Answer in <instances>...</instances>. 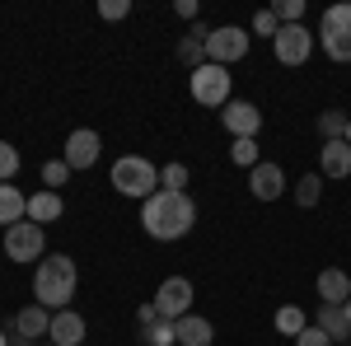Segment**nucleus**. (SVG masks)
<instances>
[{
  "instance_id": "obj_1",
  "label": "nucleus",
  "mask_w": 351,
  "mask_h": 346,
  "mask_svg": "<svg viewBox=\"0 0 351 346\" xmlns=\"http://www.w3.org/2000/svg\"><path fill=\"white\" fill-rule=\"evenodd\" d=\"M141 225H145V234L150 239H183L192 225H197V206H192L188 192H169V187H160L155 197H145L141 201Z\"/></svg>"
},
{
  "instance_id": "obj_2",
  "label": "nucleus",
  "mask_w": 351,
  "mask_h": 346,
  "mask_svg": "<svg viewBox=\"0 0 351 346\" xmlns=\"http://www.w3.org/2000/svg\"><path fill=\"white\" fill-rule=\"evenodd\" d=\"M71 295H75V262H71L66 253L43 258L38 271H33V299L52 314V309H66V304H71Z\"/></svg>"
},
{
  "instance_id": "obj_3",
  "label": "nucleus",
  "mask_w": 351,
  "mask_h": 346,
  "mask_svg": "<svg viewBox=\"0 0 351 346\" xmlns=\"http://www.w3.org/2000/svg\"><path fill=\"white\" fill-rule=\"evenodd\" d=\"M155 183H160V173H155V164H150V160L122 155V160L112 164V187H117L122 197L145 201V197H155Z\"/></svg>"
},
{
  "instance_id": "obj_4",
  "label": "nucleus",
  "mask_w": 351,
  "mask_h": 346,
  "mask_svg": "<svg viewBox=\"0 0 351 346\" xmlns=\"http://www.w3.org/2000/svg\"><path fill=\"white\" fill-rule=\"evenodd\" d=\"M319 38L332 61H351V5H328L319 19Z\"/></svg>"
},
{
  "instance_id": "obj_5",
  "label": "nucleus",
  "mask_w": 351,
  "mask_h": 346,
  "mask_svg": "<svg viewBox=\"0 0 351 346\" xmlns=\"http://www.w3.org/2000/svg\"><path fill=\"white\" fill-rule=\"evenodd\" d=\"M192 99L202 108H225L230 103V71L216 66V61H202L192 71Z\"/></svg>"
},
{
  "instance_id": "obj_6",
  "label": "nucleus",
  "mask_w": 351,
  "mask_h": 346,
  "mask_svg": "<svg viewBox=\"0 0 351 346\" xmlns=\"http://www.w3.org/2000/svg\"><path fill=\"white\" fill-rule=\"evenodd\" d=\"M309 47H314V33L304 24H281L276 38H271V52H276L281 66H304L309 61Z\"/></svg>"
},
{
  "instance_id": "obj_7",
  "label": "nucleus",
  "mask_w": 351,
  "mask_h": 346,
  "mask_svg": "<svg viewBox=\"0 0 351 346\" xmlns=\"http://www.w3.org/2000/svg\"><path fill=\"white\" fill-rule=\"evenodd\" d=\"M43 225H33V220H19V225H10L5 230V258H14V262H38L43 258Z\"/></svg>"
},
{
  "instance_id": "obj_8",
  "label": "nucleus",
  "mask_w": 351,
  "mask_h": 346,
  "mask_svg": "<svg viewBox=\"0 0 351 346\" xmlns=\"http://www.w3.org/2000/svg\"><path fill=\"white\" fill-rule=\"evenodd\" d=\"M150 304L160 309V319L178 323L192 309V281H188V276H169L160 291H155V299H150Z\"/></svg>"
},
{
  "instance_id": "obj_9",
  "label": "nucleus",
  "mask_w": 351,
  "mask_h": 346,
  "mask_svg": "<svg viewBox=\"0 0 351 346\" xmlns=\"http://www.w3.org/2000/svg\"><path fill=\"white\" fill-rule=\"evenodd\" d=\"M243 56H248V33H243V28H211V38H206V61L230 66V61H243Z\"/></svg>"
},
{
  "instance_id": "obj_10",
  "label": "nucleus",
  "mask_w": 351,
  "mask_h": 346,
  "mask_svg": "<svg viewBox=\"0 0 351 346\" xmlns=\"http://www.w3.org/2000/svg\"><path fill=\"white\" fill-rule=\"evenodd\" d=\"M220 122H225V132L234 136V140H243V136H258L263 112L248 103V99H230V103H225V112H220Z\"/></svg>"
},
{
  "instance_id": "obj_11",
  "label": "nucleus",
  "mask_w": 351,
  "mask_h": 346,
  "mask_svg": "<svg viewBox=\"0 0 351 346\" xmlns=\"http://www.w3.org/2000/svg\"><path fill=\"white\" fill-rule=\"evenodd\" d=\"M248 187H253V197L258 201H276L281 192H286V173H281V164H258V169H248Z\"/></svg>"
},
{
  "instance_id": "obj_12",
  "label": "nucleus",
  "mask_w": 351,
  "mask_h": 346,
  "mask_svg": "<svg viewBox=\"0 0 351 346\" xmlns=\"http://www.w3.org/2000/svg\"><path fill=\"white\" fill-rule=\"evenodd\" d=\"M99 150H104L99 132H71L66 136V155H61V160L71 164V169H89V164L99 160Z\"/></svg>"
},
{
  "instance_id": "obj_13",
  "label": "nucleus",
  "mask_w": 351,
  "mask_h": 346,
  "mask_svg": "<svg viewBox=\"0 0 351 346\" xmlns=\"http://www.w3.org/2000/svg\"><path fill=\"white\" fill-rule=\"evenodd\" d=\"M52 346H84V319L75 314V309H61V314H52Z\"/></svg>"
},
{
  "instance_id": "obj_14",
  "label": "nucleus",
  "mask_w": 351,
  "mask_h": 346,
  "mask_svg": "<svg viewBox=\"0 0 351 346\" xmlns=\"http://www.w3.org/2000/svg\"><path fill=\"white\" fill-rule=\"evenodd\" d=\"M314 328H324L332 346H347V342H351V323H347V314H342V304H319Z\"/></svg>"
},
{
  "instance_id": "obj_15",
  "label": "nucleus",
  "mask_w": 351,
  "mask_h": 346,
  "mask_svg": "<svg viewBox=\"0 0 351 346\" xmlns=\"http://www.w3.org/2000/svg\"><path fill=\"white\" fill-rule=\"evenodd\" d=\"M319 164H324V178H347L351 173V145L347 140H324Z\"/></svg>"
},
{
  "instance_id": "obj_16",
  "label": "nucleus",
  "mask_w": 351,
  "mask_h": 346,
  "mask_svg": "<svg viewBox=\"0 0 351 346\" xmlns=\"http://www.w3.org/2000/svg\"><path fill=\"white\" fill-rule=\"evenodd\" d=\"M14 332L28 337V342H33V337H47V332H52V314H47L43 304H28V309L14 314Z\"/></svg>"
},
{
  "instance_id": "obj_17",
  "label": "nucleus",
  "mask_w": 351,
  "mask_h": 346,
  "mask_svg": "<svg viewBox=\"0 0 351 346\" xmlns=\"http://www.w3.org/2000/svg\"><path fill=\"white\" fill-rule=\"evenodd\" d=\"M173 332H178V346H211V337H216V328L197 314H183L173 323Z\"/></svg>"
},
{
  "instance_id": "obj_18",
  "label": "nucleus",
  "mask_w": 351,
  "mask_h": 346,
  "mask_svg": "<svg viewBox=\"0 0 351 346\" xmlns=\"http://www.w3.org/2000/svg\"><path fill=\"white\" fill-rule=\"evenodd\" d=\"M61 211H66V201H61L56 192H47V187L28 197V220H33V225H52V220H61Z\"/></svg>"
},
{
  "instance_id": "obj_19",
  "label": "nucleus",
  "mask_w": 351,
  "mask_h": 346,
  "mask_svg": "<svg viewBox=\"0 0 351 346\" xmlns=\"http://www.w3.org/2000/svg\"><path fill=\"white\" fill-rule=\"evenodd\" d=\"M319 299H324V304H347L351 299V276L337 271V267H328L324 276H319Z\"/></svg>"
},
{
  "instance_id": "obj_20",
  "label": "nucleus",
  "mask_w": 351,
  "mask_h": 346,
  "mask_svg": "<svg viewBox=\"0 0 351 346\" xmlns=\"http://www.w3.org/2000/svg\"><path fill=\"white\" fill-rule=\"evenodd\" d=\"M24 215H28V197L14 183H0V225L10 230V225H19Z\"/></svg>"
},
{
  "instance_id": "obj_21",
  "label": "nucleus",
  "mask_w": 351,
  "mask_h": 346,
  "mask_svg": "<svg viewBox=\"0 0 351 346\" xmlns=\"http://www.w3.org/2000/svg\"><path fill=\"white\" fill-rule=\"evenodd\" d=\"M206 38H211V28H202V24H197V28L188 33V38L178 42V61L197 71V66H202V56H206Z\"/></svg>"
},
{
  "instance_id": "obj_22",
  "label": "nucleus",
  "mask_w": 351,
  "mask_h": 346,
  "mask_svg": "<svg viewBox=\"0 0 351 346\" xmlns=\"http://www.w3.org/2000/svg\"><path fill=\"white\" fill-rule=\"evenodd\" d=\"M309 328V319H304V309L300 304H286V309H276V332H286V337H300Z\"/></svg>"
},
{
  "instance_id": "obj_23",
  "label": "nucleus",
  "mask_w": 351,
  "mask_h": 346,
  "mask_svg": "<svg viewBox=\"0 0 351 346\" xmlns=\"http://www.w3.org/2000/svg\"><path fill=\"white\" fill-rule=\"evenodd\" d=\"M347 112H337V108H328L324 117H319V136H324V140H342V136H347Z\"/></svg>"
},
{
  "instance_id": "obj_24",
  "label": "nucleus",
  "mask_w": 351,
  "mask_h": 346,
  "mask_svg": "<svg viewBox=\"0 0 351 346\" xmlns=\"http://www.w3.org/2000/svg\"><path fill=\"white\" fill-rule=\"evenodd\" d=\"M230 160L239 164V169H258V140H253V136H243V140H234V145H230Z\"/></svg>"
},
{
  "instance_id": "obj_25",
  "label": "nucleus",
  "mask_w": 351,
  "mask_h": 346,
  "mask_svg": "<svg viewBox=\"0 0 351 346\" xmlns=\"http://www.w3.org/2000/svg\"><path fill=\"white\" fill-rule=\"evenodd\" d=\"M141 337H145V346H173V342H178V332H173V323H169V319L141 328Z\"/></svg>"
},
{
  "instance_id": "obj_26",
  "label": "nucleus",
  "mask_w": 351,
  "mask_h": 346,
  "mask_svg": "<svg viewBox=\"0 0 351 346\" xmlns=\"http://www.w3.org/2000/svg\"><path fill=\"white\" fill-rule=\"evenodd\" d=\"M319 197H324V178L304 173V178L295 183V201H300V206H319Z\"/></svg>"
},
{
  "instance_id": "obj_27",
  "label": "nucleus",
  "mask_w": 351,
  "mask_h": 346,
  "mask_svg": "<svg viewBox=\"0 0 351 346\" xmlns=\"http://www.w3.org/2000/svg\"><path fill=\"white\" fill-rule=\"evenodd\" d=\"M71 173H75V169H71L66 160H47V164H43V183H47V192H56Z\"/></svg>"
},
{
  "instance_id": "obj_28",
  "label": "nucleus",
  "mask_w": 351,
  "mask_h": 346,
  "mask_svg": "<svg viewBox=\"0 0 351 346\" xmlns=\"http://www.w3.org/2000/svg\"><path fill=\"white\" fill-rule=\"evenodd\" d=\"M14 173H19V150L10 140H0V183H10Z\"/></svg>"
},
{
  "instance_id": "obj_29",
  "label": "nucleus",
  "mask_w": 351,
  "mask_h": 346,
  "mask_svg": "<svg viewBox=\"0 0 351 346\" xmlns=\"http://www.w3.org/2000/svg\"><path fill=\"white\" fill-rule=\"evenodd\" d=\"M276 28H281L276 10H258V14H253V33H263V38H276Z\"/></svg>"
},
{
  "instance_id": "obj_30",
  "label": "nucleus",
  "mask_w": 351,
  "mask_h": 346,
  "mask_svg": "<svg viewBox=\"0 0 351 346\" xmlns=\"http://www.w3.org/2000/svg\"><path fill=\"white\" fill-rule=\"evenodd\" d=\"M183 183H188V164H164V187L183 192Z\"/></svg>"
},
{
  "instance_id": "obj_31",
  "label": "nucleus",
  "mask_w": 351,
  "mask_h": 346,
  "mask_svg": "<svg viewBox=\"0 0 351 346\" xmlns=\"http://www.w3.org/2000/svg\"><path fill=\"white\" fill-rule=\"evenodd\" d=\"M300 14H304V0H276V19L281 24H300Z\"/></svg>"
},
{
  "instance_id": "obj_32",
  "label": "nucleus",
  "mask_w": 351,
  "mask_h": 346,
  "mask_svg": "<svg viewBox=\"0 0 351 346\" xmlns=\"http://www.w3.org/2000/svg\"><path fill=\"white\" fill-rule=\"evenodd\" d=\"M99 14H104V19H127V14H132V0H104Z\"/></svg>"
},
{
  "instance_id": "obj_33",
  "label": "nucleus",
  "mask_w": 351,
  "mask_h": 346,
  "mask_svg": "<svg viewBox=\"0 0 351 346\" xmlns=\"http://www.w3.org/2000/svg\"><path fill=\"white\" fill-rule=\"evenodd\" d=\"M295 346H332V342H328L324 328H314V323H309V328H304V332L295 337Z\"/></svg>"
},
{
  "instance_id": "obj_34",
  "label": "nucleus",
  "mask_w": 351,
  "mask_h": 346,
  "mask_svg": "<svg viewBox=\"0 0 351 346\" xmlns=\"http://www.w3.org/2000/svg\"><path fill=\"white\" fill-rule=\"evenodd\" d=\"M136 323H141V328L160 323V309H155V304H141V309H136Z\"/></svg>"
},
{
  "instance_id": "obj_35",
  "label": "nucleus",
  "mask_w": 351,
  "mask_h": 346,
  "mask_svg": "<svg viewBox=\"0 0 351 346\" xmlns=\"http://www.w3.org/2000/svg\"><path fill=\"white\" fill-rule=\"evenodd\" d=\"M173 10H178V14H183V19H192V14H197V0H178V5H173Z\"/></svg>"
},
{
  "instance_id": "obj_36",
  "label": "nucleus",
  "mask_w": 351,
  "mask_h": 346,
  "mask_svg": "<svg viewBox=\"0 0 351 346\" xmlns=\"http://www.w3.org/2000/svg\"><path fill=\"white\" fill-rule=\"evenodd\" d=\"M10 346H33V342H28V337H19V332H14V337H10Z\"/></svg>"
},
{
  "instance_id": "obj_37",
  "label": "nucleus",
  "mask_w": 351,
  "mask_h": 346,
  "mask_svg": "<svg viewBox=\"0 0 351 346\" xmlns=\"http://www.w3.org/2000/svg\"><path fill=\"white\" fill-rule=\"evenodd\" d=\"M342 314H347V323H351V299H347V304H342Z\"/></svg>"
},
{
  "instance_id": "obj_38",
  "label": "nucleus",
  "mask_w": 351,
  "mask_h": 346,
  "mask_svg": "<svg viewBox=\"0 0 351 346\" xmlns=\"http://www.w3.org/2000/svg\"><path fill=\"white\" fill-rule=\"evenodd\" d=\"M342 140H347V145H351V122H347V136H342Z\"/></svg>"
},
{
  "instance_id": "obj_39",
  "label": "nucleus",
  "mask_w": 351,
  "mask_h": 346,
  "mask_svg": "<svg viewBox=\"0 0 351 346\" xmlns=\"http://www.w3.org/2000/svg\"><path fill=\"white\" fill-rule=\"evenodd\" d=\"M0 346H10V337H5V332H0Z\"/></svg>"
}]
</instances>
